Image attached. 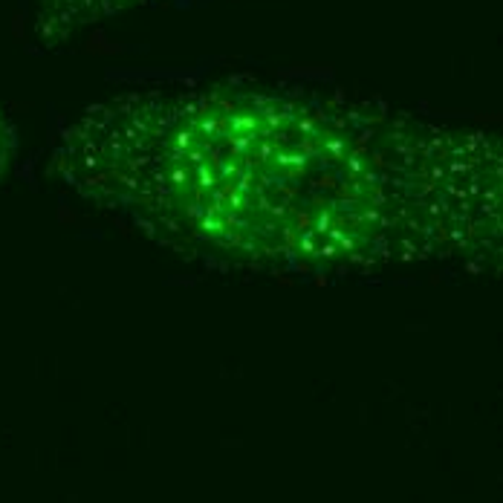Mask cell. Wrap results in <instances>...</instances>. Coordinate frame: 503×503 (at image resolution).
Masks as SVG:
<instances>
[{
  "instance_id": "cell-1",
  "label": "cell",
  "mask_w": 503,
  "mask_h": 503,
  "mask_svg": "<svg viewBox=\"0 0 503 503\" xmlns=\"http://www.w3.org/2000/svg\"><path fill=\"white\" fill-rule=\"evenodd\" d=\"M52 165L151 243L214 266L503 272V130L301 84L177 81L90 104Z\"/></svg>"
},
{
  "instance_id": "cell-2",
  "label": "cell",
  "mask_w": 503,
  "mask_h": 503,
  "mask_svg": "<svg viewBox=\"0 0 503 503\" xmlns=\"http://www.w3.org/2000/svg\"><path fill=\"white\" fill-rule=\"evenodd\" d=\"M154 3L159 0H41L35 12V29L44 41H64L72 32Z\"/></svg>"
}]
</instances>
